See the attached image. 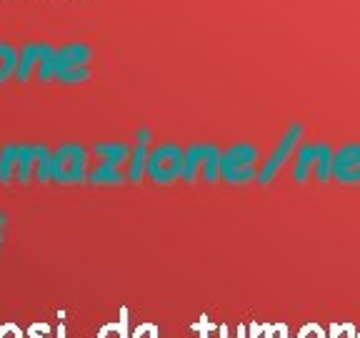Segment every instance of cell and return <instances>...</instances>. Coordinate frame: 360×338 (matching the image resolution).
I'll use <instances>...</instances> for the list:
<instances>
[{
  "label": "cell",
  "mask_w": 360,
  "mask_h": 338,
  "mask_svg": "<svg viewBox=\"0 0 360 338\" xmlns=\"http://www.w3.org/2000/svg\"><path fill=\"white\" fill-rule=\"evenodd\" d=\"M0 248H3V231H0Z\"/></svg>",
  "instance_id": "cell-22"
},
{
  "label": "cell",
  "mask_w": 360,
  "mask_h": 338,
  "mask_svg": "<svg viewBox=\"0 0 360 338\" xmlns=\"http://www.w3.org/2000/svg\"><path fill=\"white\" fill-rule=\"evenodd\" d=\"M48 146L45 143H18V168L15 180L18 183H28L35 175V163L40 158L48 156Z\"/></svg>",
  "instance_id": "cell-9"
},
{
  "label": "cell",
  "mask_w": 360,
  "mask_h": 338,
  "mask_svg": "<svg viewBox=\"0 0 360 338\" xmlns=\"http://www.w3.org/2000/svg\"><path fill=\"white\" fill-rule=\"evenodd\" d=\"M6 223H8V215L3 213V211H0V231H3V228H6Z\"/></svg>",
  "instance_id": "cell-21"
},
{
  "label": "cell",
  "mask_w": 360,
  "mask_h": 338,
  "mask_svg": "<svg viewBox=\"0 0 360 338\" xmlns=\"http://www.w3.org/2000/svg\"><path fill=\"white\" fill-rule=\"evenodd\" d=\"M88 148L78 141H65L51 153V180L56 183H80L88 180Z\"/></svg>",
  "instance_id": "cell-2"
},
{
  "label": "cell",
  "mask_w": 360,
  "mask_h": 338,
  "mask_svg": "<svg viewBox=\"0 0 360 338\" xmlns=\"http://www.w3.org/2000/svg\"><path fill=\"white\" fill-rule=\"evenodd\" d=\"M205 148H208V141L205 143H191V146L186 148V158H183V175H180L186 183H193V180L200 175L202 161H205Z\"/></svg>",
  "instance_id": "cell-12"
},
{
  "label": "cell",
  "mask_w": 360,
  "mask_h": 338,
  "mask_svg": "<svg viewBox=\"0 0 360 338\" xmlns=\"http://www.w3.org/2000/svg\"><path fill=\"white\" fill-rule=\"evenodd\" d=\"M183 158H186V148H180L178 143H158L148 153L146 175L158 186H168V183L183 175Z\"/></svg>",
  "instance_id": "cell-3"
},
{
  "label": "cell",
  "mask_w": 360,
  "mask_h": 338,
  "mask_svg": "<svg viewBox=\"0 0 360 338\" xmlns=\"http://www.w3.org/2000/svg\"><path fill=\"white\" fill-rule=\"evenodd\" d=\"M303 133H305V125L298 123V120L288 125V130L281 135V141L276 143V148H273V151H270V156L265 158L263 163H260L258 178H255L260 186H268V183H273V178H276V175L281 173L283 165L288 163V158L298 151Z\"/></svg>",
  "instance_id": "cell-4"
},
{
  "label": "cell",
  "mask_w": 360,
  "mask_h": 338,
  "mask_svg": "<svg viewBox=\"0 0 360 338\" xmlns=\"http://www.w3.org/2000/svg\"><path fill=\"white\" fill-rule=\"evenodd\" d=\"M33 178L38 180V183H48V180H51V153H48V156H43L38 163H35V175H33Z\"/></svg>",
  "instance_id": "cell-19"
},
{
  "label": "cell",
  "mask_w": 360,
  "mask_h": 338,
  "mask_svg": "<svg viewBox=\"0 0 360 338\" xmlns=\"http://www.w3.org/2000/svg\"><path fill=\"white\" fill-rule=\"evenodd\" d=\"M90 58H93V48H90L88 43H83V40L65 43L60 51H56V78L63 73V70L90 65Z\"/></svg>",
  "instance_id": "cell-8"
},
{
  "label": "cell",
  "mask_w": 360,
  "mask_h": 338,
  "mask_svg": "<svg viewBox=\"0 0 360 338\" xmlns=\"http://www.w3.org/2000/svg\"><path fill=\"white\" fill-rule=\"evenodd\" d=\"M90 151H93V156L101 158L103 163L120 168V165H128L133 146H130L128 141H96L90 146Z\"/></svg>",
  "instance_id": "cell-10"
},
{
  "label": "cell",
  "mask_w": 360,
  "mask_h": 338,
  "mask_svg": "<svg viewBox=\"0 0 360 338\" xmlns=\"http://www.w3.org/2000/svg\"><path fill=\"white\" fill-rule=\"evenodd\" d=\"M18 48L11 40H0V83H6L8 78H13L18 70Z\"/></svg>",
  "instance_id": "cell-15"
},
{
  "label": "cell",
  "mask_w": 360,
  "mask_h": 338,
  "mask_svg": "<svg viewBox=\"0 0 360 338\" xmlns=\"http://www.w3.org/2000/svg\"><path fill=\"white\" fill-rule=\"evenodd\" d=\"M333 178L338 183H360V143H345L333 153Z\"/></svg>",
  "instance_id": "cell-5"
},
{
  "label": "cell",
  "mask_w": 360,
  "mask_h": 338,
  "mask_svg": "<svg viewBox=\"0 0 360 338\" xmlns=\"http://www.w3.org/2000/svg\"><path fill=\"white\" fill-rule=\"evenodd\" d=\"M133 151H130V158H128V175L130 183H141L143 175H146V168H148V153H150V143H153V130L148 125H141V128L135 130L133 135Z\"/></svg>",
  "instance_id": "cell-6"
},
{
  "label": "cell",
  "mask_w": 360,
  "mask_h": 338,
  "mask_svg": "<svg viewBox=\"0 0 360 338\" xmlns=\"http://www.w3.org/2000/svg\"><path fill=\"white\" fill-rule=\"evenodd\" d=\"M333 148L326 141L315 143V163H313V178L318 183H326L333 178Z\"/></svg>",
  "instance_id": "cell-13"
},
{
  "label": "cell",
  "mask_w": 360,
  "mask_h": 338,
  "mask_svg": "<svg viewBox=\"0 0 360 338\" xmlns=\"http://www.w3.org/2000/svg\"><path fill=\"white\" fill-rule=\"evenodd\" d=\"M88 78H90V68L85 65V68H70V70H63L56 80H60V83H65V85H75V83H85Z\"/></svg>",
  "instance_id": "cell-18"
},
{
  "label": "cell",
  "mask_w": 360,
  "mask_h": 338,
  "mask_svg": "<svg viewBox=\"0 0 360 338\" xmlns=\"http://www.w3.org/2000/svg\"><path fill=\"white\" fill-rule=\"evenodd\" d=\"M220 156H223L220 148L208 141V148H205V161H202V170H200V175L208 180V183H215V180L220 178Z\"/></svg>",
  "instance_id": "cell-17"
},
{
  "label": "cell",
  "mask_w": 360,
  "mask_h": 338,
  "mask_svg": "<svg viewBox=\"0 0 360 338\" xmlns=\"http://www.w3.org/2000/svg\"><path fill=\"white\" fill-rule=\"evenodd\" d=\"M315 163V143H300L295 151V161H292V180L295 183H305L313 175Z\"/></svg>",
  "instance_id": "cell-11"
},
{
  "label": "cell",
  "mask_w": 360,
  "mask_h": 338,
  "mask_svg": "<svg viewBox=\"0 0 360 338\" xmlns=\"http://www.w3.org/2000/svg\"><path fill=\"white\" fill-rule=\"evenodd\" d=\"M53 51L51 43H38V40H30L20 48V56H18V70H15V80L18 83H25L30 80V75L38 73V65L48 53Z\"/></svg>",
  "instance_id": "cell-7"
},
{
  "label": "cell",
  "mask_w": 360,
  "mask_h": 338,
  "mask_svg": "<svg viewBox=\"0 0 360 338\" xmlns=\"http://www.w3.org/2000/svg\"><path fill=\"white\" fill-rule=\"evenodd\" d=\"M125 178H128V175H125L123 170L115 168V165L103 163V161L88 170V183H90V186H120Z\"/></svg>",
  "instance_id": "cell-14"
},
{
  "label": "cell",
  "mask_w": 360,
  "mask_h": 338,
  "mask_svg": "<svg viewBox=\"0 0 360 338\" xmlns=\"http://www.w3.org/2000/svg\"><path fill=\"white\" fill-rule=\"evenodd\" d=\"M258 146L250 141H238L225 148L220 156V178L233 186H245L258 178Z\"/></svg>",
  "instance_id": "cell-1"
},
{
  "label": "cell",
  "mask_w": 360,
  "mask_h": 338,
  "mask_svg": "<svg viewBox=\"0 0 360 338\" xmlns=\"http://www.w3.org/2000/svg\"><path fill=\"white\" fill-rule=\"evenodd\" d=\"M18 168V143H6L0 148V183H11Z\"/></svg>",
  "instance_id": "cell-16"
},
{
  "label": "cell",
  "mask_w": 360,
  "mask_h": 338,
  "mask_svg": "<svg viewBox=\"0 0 360 338\" xmlns=\"http://www.w3.org/2000/svg\"><path fill=\"white\" fill-rule=\"evenodd\" d=\"M0 338H20V333H18L13 326H6L3 331H0Z\"/></svg>",
  "instance_id": "cell-20"
}]
</instances>
